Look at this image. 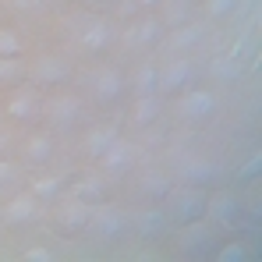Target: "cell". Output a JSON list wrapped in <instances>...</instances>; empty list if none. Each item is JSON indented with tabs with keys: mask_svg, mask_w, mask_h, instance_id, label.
<instances>
[{
	"mask_svg": "<svg viewBox=\"0 0 262 262\" xmlns=\"http://www.w3.org/2000/svg\"><path fill=\"white\" fill-rule=\"evenodd\" d=\"M89 227H92L96 237L114 241V237L124 230V216H121V209H114V206H92V213H89Z\"/></svg>",
	"mask_w": 262,
	"mask_h": 262,
	"instance_id": "obj_1",
	"label": "cell"
},
{
	"mask_svg": "<svg viewBox=\"0 0 262 262\" xmlns=\"http://www.w3.org/2000/svg\"><path fill=\"white\" fill-rule=\"evenodd\" d=\"M46 121L50 124H57V128H71L75 121H78V114H82V103H78V96H53L50 103H46Z\"/></svg>",
	"mask_w": 262,
	"mask_h": 262,
	"instance_id": "obj_2",
	"label": "cell"
},
{
	"mask_svg": "<svg viewBox=\"0 0 262 262\" xmlns=\"http://www.w3.org/2000/svg\"><path fill=\"white\" fill-rule=\"evenodd\" d=\"M110 39H114V29L103 21V18H82L78 21V43L85 46V50H106L110 46Z\"/></svg>",
	"mask_w": 262,
	"mask_h": 262,
	"instance_id": "obj_3",
	"label": "cell"
},
{
	"mask_svg": "<svg viewBox=\"0 0 262 262\" xmlns=\"http://www.w3.org/2000/svg\"><path fill=\"white\" fill-rule=\"evenodd\" d=\"M36 216H39V199H36L32 191H21V195H14V199H7V206H4V220L14 223V227L32 223Z\"/></svg>",
	"mask_w": 262,
	"mask_h": 262,
	"instance_id": "obj_4",
	"label": "cell"
},
{
	"mask_svg": "<svg viewBox=\"0 0 262 262\" xmlns=\"http://www.w3.org/2000/svg\"><path fill=\"white\" fill-rule=\"evenodd\" d=\"M131 160H135V145L131 142H124L121 135L99 152V163H103V170H110V174H121V170H128Z\"/></svg>",
	"mask_w": 262,
	"mask_h": 262,
	"instance_id": "obj_5",
	"label": "cell"
},
{
	"mask_svg": "<svg viewBox=\"0 0 262 262\" xmlns=\"http://www.w3.org/2000/svg\"><path fill=\"white\" fill-rule=\"evenodd\" d=\"M121 89H124V78H121L117 68H99V71L92 75V96H96L99 103H114V99L121 96Z\"/></svg>",
	"mask_w": 262,
	"mask_h": 262,
	"instance_id": "obj_6",
	"label": "cell"
},
{
	"mask_svg": "<svg viewBox=\"0 0 262 262\" xmlns=\"http://www.w3.org/2000/svg\"><path fill=\"white\" fill-rule=\"evenodd\" d=\"M195 75V68H191V60H174V64H167L163 71H160V78H156V92H177V89L184 85L188 78Z\"/></svg>",
	"mask_w": 262,
	"mask_h": 262,
	"instance_id": "obj_7",
	"label": "cell"
},
{
	"mask_svg": "<svg viewBox=\"0 0 262 262\" xmlns=\"http://www.w3.org/2000/svg\"><path fill=\"white\" fill-rule=\"evenodd\" d=\"M7 114L14 121H32L39 114V92L36 89H18L11 99H7Z\"/></svg>",
	"mask_w": 262,
	"mask_h": 262,
	"instance_id": "obj_8",
	"label": "cell"
},
{
	"mask_svg": "<svg viewBox=\"0 0 262 262\" xmlns=\"http://www.w3.org/2000/svg\"><path fill=\"white\" fill-rule=\"evenodd\" d=\"M181 114H184V117H191V121H202V117L216 114V96H213V92H206V89L188 92V96L181 99Z\"/></svg>",
	"mask_w": 262,
	"mask_h": 262,
	"instance_id": "obj_9",
	"label": "cell"
},
{
	"mask_svg": "<svg viewBox=\"0 0 262 262\" xmlns=\"http://www.w3.org/2000/svg\"><path fill=\"white\" fill-rule=\"evenodd\" d=\"M71 71H68V60H60V57H39L36 64H32V78L39 82V85H57V82H64Z\"/></svg>",
	"mask_w": 262,
	"mask_h": 262,
	"instance_id": "obj_10",
	"label": "cell"
},
{
	"mask_svg": "<svg viewBox=\"0 0 262 262\" xmlns=\"http://www.w3.org/2000/svg\"><path fill=\"white\" fill-rule=\"evenodd\" d=\"M89 213H92V202H85V199H68L60 209H57V216H60V223L68 227V230H82V227H89Z\"/></svg>",
	"mask_w": 262,
	"mask_h": 262,
	"instance_id": "obj_11",
	"label": "cell"
},
{
	"mask_svg": "<svg viewBox=\"0 0 262 262\" xmlns=\"http://www.w3.org/2000/svg\"><path fill=\"white\" fill-rule=\"evenodd\" d=\"M160 36H163V25L156 18H142V21H135L128 32H124V43L128 46H149V43H156Z\"/></svg>",
	"mask_w": 262,
	"mask_h": 262,
	"instance_id": "obj_12",
	"label": "cell"
},
{
	"mask_svg": "<svg viewBox=\"0 0 262 262\" xmlns=\"http://www.w3.org/2000/svg\"><path fill=\"white\" fill-rule=\"evenodd\" d=\"M174 209H177L181 220H199L202 213H206V195H202V191H177Z\"/></svg>",
	"mask_w": 262,
	"mask_h": 262,
	"instance_id": "obj_13",
	"label": "cell"
},
{
	"mask_svg": "<svg viewBox=\"0 0 262 262\" xmlns=\"http://www.w3.org/2000/svg\"><path fill=\"white\" fill-rule=\"evenodd\" d=\"M160 110H163V103H160V96L152 92V96H135V114H131V121L135 124H152L156 117H160Z\"/></svg>",
	"mask_w": 262,
	"mask_h": 262,
	"instance_id": "obj_14",
	"label": "cell"
},
{
	"mask_svg": "<svg viewBox=\"0 0 262 262\" xmlns=\"http://www.w3.org/2000/svg\"><path fill=\"white\" fill-rule=\"evenodd\" d=\"M114 138H117V128H114V124H103V128H92V131L85 135V152H89V156H96V160H99V152H103V149H106V145H110Z\"/></svg>",
	"mask_w": 262,
	"mask_h": 262,
	"instance_id": "obj_15",
	"label": "cell"
},
{
	"mask_svg": "<svg viewBox=\"0 0 262 262\" xmlns=\"http://www.w3.org/2000/svg\"><path fill=\"white\" fill-rule=\"evenodd\" d=\"M156 78H160V68L156 64H142L138 75H135V96H152L156 92Z\"/></svg>",
	"mask_w": 262,
	"mask_h": 262,
	"instance_id": "obj_16",
	"label": "cell"
},
{
	"mask_svg": "<svg viewBox=\"0 0 262 262\" xmlns=\"http://www.w3.org/2000/svg\"><path fill=\"white\" fill-rule=\"evenodd\" d=\"M25 152H29L32 163H43V160L53 156V138H50V135H32V138L25 142Z\"/></svg>",
	"mask_w": 262,
	"mask_h": 262,
	"instance_id": "obj_17",
	"label": "cell"
},
{
	"mask_svg": "<svg viewBox=\"0 0 262 262\" xmlns=\"http://www.w3.org/2000/svg\"><path fill=\"white\" fill-rule=\"evenodd\" d=\"M29 191H32V195H36L39 202H50V199H57V195H60V177H53V174L36 177Z\"/></svg>",
	"mask_w": 262,
	"mask_h": 262,
	"instance_id": "obj_18",
	"label": "cell"
},
{
	"mask_svg": "<svg viewBox=\"0 0 262 262\" xmlns=\"http://www.w3.org/2000/svg\"><path fill=\"white\" fill-rule=\"evenodd\" d=\"M206 206H209L213 220H220V223H230V220H234V199H230V195H216V199H209Z\"/></svg>",
	"mask_w": 262,
	"mask_h": 262,
	"instance_id": "obj_19",
	"label": "cell"
},
{
	"mask_svg": "<svg viewBox=\"0 0 262 262\" xmlns=\"http://www.w3.org/2000/svg\"><path fill=\"white\" fill-rule=\"evenodd\" d=\"M75 195L85 199V202H99V199H103V181H96V177L78 181V184H75Z\"/></svg>",
	"mask_w": 262,
	"mask_h": 262,
	"instance_id": "obj_20",
	"label": "cell"
},
{
	"mask_svg": "<svg viewBox=\"0 0 262 262\" xmlns=\"http://www.w3.org/2000/svg\"><path fill=\"white\" fill-rule=\"evenodd\" d=\"M21 53V36L14 29H0V57H18Z\"/></svg>",
	"mask_w": 262,
	"mask_h": 262,
	"instance_id": "obj_21",
	"label": "cell"
},
{
	"mask_svg": "<svg viewBox=\"0 0 262 262\" xmlns=\"http://www.w3.org/2000/svg\"><path fill=\"white\" fill-rule=\"evenodd\" d=\"M184 177H188V181H195V184H202V181L216 177V167H213V163H199V160H195V163H188V167H184Z\"/></svg>",
	"mask_w": 262,
	"mask_h": 262,
	"instance_id": "obj_22",
	"label": "cell"
},
{
	"mask_svg": "<svg viewBox=\"0 0 262 262\" xmlns=\"http://www.w3.org/2000/svg\"><path fill=\"white\" fill-rule=\"evenodd\" d=\"M21 60L18 57H0V82H14V78H21Z\"/></svg>",
	"mask_w": 262,
	"mask_h": 262,
	"instance_id": "obj_23",
	"label": "cell"
},
{
	"mask_svg": "<svg viewBox=\"0 0 262 262\" xmlns=\"http://www.w3.org/2000/svg\"><path fill=\"white\" fill-rule=\"evenodd\" d=\"M234 4H237V0H206V11H209L213 18H227V14L234 11Z\"/></svg>",
	"mask_w": 262,
	"mask_h": 262,
	"instance_id": "obj_24",
	"label": "cell"
},
{
	"mask_svg": "<svg viewBox=\"0 0 262 262\" xmlns=\"http://www.w3.org/2000/svg\"><path fill=\"white\" fill-rule=\"evenodd\" d=\"M21 177V167L11 163V160H0V184H14Z\"/></svg>",
	"mask_w": 262,
	"mask_h": 262,
	"instance_id": "obj_25",
	"label": "cell"
},
{
	"mask_svg": "<svg viewBox=\"0 0 262 262\" xmlns=\"http://www.w3.org/2000/svg\"><path fill=\"white\" fill-rule=\"evenodd\" d=\"M160 227H163V213H145V216H142V234H145V237H152Z\"/></svg>",
	"mask_w": 262,
	"mask_h": 262,
	"instance_id": "obj_26",
	"label": "cell"
},
{
	"mask_svg": "<svg viewBox=\"0 0 262 262\" xmlns=\"http://www.w3.org/2000/svg\"><path fill=\"white\" fill-rule=\"evenodd\" d=\"M145 191H149L152 199H163V195H170V184H167L163 177H149V181H145Z\"/></svg>",
	"mask_w": 262,
	"mask_h": 262,
	"instance_id": "obj_27",
	"label": "cell"
},
{
	"mask_svg": "<svg viewBox=\"0 0 262 262\" xmlns=\"http://www.w3.org/2000/svg\"><path fill=\"white\" fill-rule=\"evenodd\" d=\"M199 36H202V29H199V25H191V29H181V32H177L174 43L177 46H195V43H199Z\"/></svg>",
	"mask_w": 262,
	"mask_h": 262,
	"instance_id": "obj_28",
	"label": "cell"
},
{
	"mask_svg": "<svg viewBox=\"0 0 262 262\" xmlns=\"http://www.w3.org/2000/svg\"><path fill=\"white\" fill-rule=\"evenodd\" d=\"M11 7H18V11H29V14H39L46 7V0H11Z\"/></svg>",
	"mask_w": 262,
	"mask_h": 262,
	"instance_id": "obj_29",
	"label": "cell"
},
{
	"mask_svg": "<svg viewBox=\"0 0 262 262\" xmlns=\"http://www.w3.org/2000/svg\"><path fill=\"white\" fill-rule=\"evenodd\" d=\"M216 75H220V78H237V75H241V68H237V60H220V64H216Z\"/></svg>",
	"mask_w": 262,
	"mask_h": 262,
	"instance_id": "obj_30",
	"label": "cell"
},
{
	"mask_svg": "<svg viewBox=\"0 0 262 262\" xmlns=\"http://www.w3.org/2000/svg\"><path fill=\"white\" fill-rule=\"evenodd\" d=\"M50 259H53L50 248H29V252H25V262H50Z\"/></svg>",
	"mask_w": 262,
	"mask_h": 262,
	"instance_id": "obj_31",
	"label": "cell"
},
{
	"mask_svg": "<svg viewBox=\"0 0 262 262\" xmlns=\"http://www.w3.org/2000/svg\"><path fill=\"white\" fill-rule=\"evenodd\" d=\"M220 259H223V262H241V259H245V248H241V245H230V248L220 252Z\"/></svg>",
	"mask_w": 262,
	"mask_h": 262,
	"instance_id": "obj_32",
	"label": "cell"
},
{
	"mask_svg": "<svg viewBox=\"0 0 262 262\" xmlns=\"http://www.w3.org/2000/svg\"><path fill=\"white\" fill-rule=\"evenodd\" d=\"M202 241H206V230H202V227L188 230V245H202Z\"/></svg>",
	"mask_w": 262,
	"mask_h": 262,
	"instance_id": "obj_33",
	"label": "cell"
},
{
	"mask_svg": "<svg viewBox=\"0 0 262 262\" xmlns=\"http://www.w3.org/2000/svg\"><path fill=\"white\" fill-rule=\"evenodd\" d=\"M259 163H262V156H252V163H245V167H241V177L255 174V170H259Z\"/></svg>",
	"mask_w": 262,
	"mask_h": 262,
	"instance_id": "obj_34",
	"label": "cell"
},
{
	"mask_svg": "<svg viewBox=\"0 0 262 262\" xmlns=\"http://www.w3.org/2000/svg\"><path fill=\"white\" fill-rule=\"evenodd\" d=\"M138 4H142V7H152V4H160V0H138Z\"/></svg>",
	"mask_w": 262,
	"mask_h": 262,
	"instance_id": "obj_35",
	"label": "cell"
},
{
	"mask_svg": "<svg viewBox=\"0 0 262 262\" xmlns=\"http://www.w3.org/2000/svg\"><path fill=\"white\" fill-rule=\"evenodd\" d=\"M0 121H4V114H0Z\"/></svg>",
	"mask_w": 262,
	"mask_h": 262,
	"instance_id": "obj_36",
	"label": "cell"
}]
</instances>
